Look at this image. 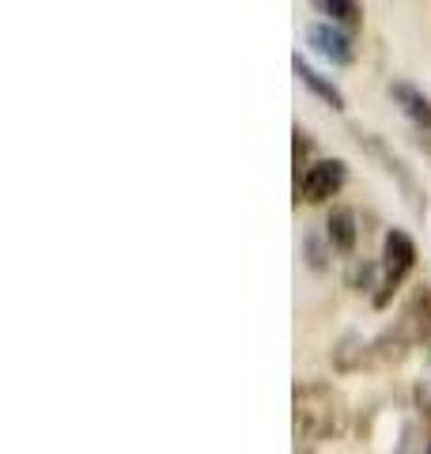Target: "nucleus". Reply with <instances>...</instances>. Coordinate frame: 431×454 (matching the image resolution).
Listing matches in <instances>:
<instances>
[{"label": "nucleus", "mask_w": 431, "mask_h": 454, "mask_svg": "<svg viewBox=\"0 0 431 454\" xmlns=\"http://www.w3.org/2000/svg\"><path fill=\"white\" fill-rule=\"evenodd\" d=\"M412 262H416V247H412V239H409L405 231H390V235H386V250H382V273H386V280H382V295H379V303L390 300V292L397 288L401 280H405V273L412 269Z\"/></svg>", "instance_id": "f257e3e1"}, {"label": "nucleus", "mask_w": 431, "mask_h": 454, "mask_svg": "<svg viewBox=\"0 0 431 454\" xmlns=\"http://www.w3.org/2000/svg\"><path fill=\"white\" fill-rule=\"evenodd\" d=\"M344 163L341 160H318L314 163L307 175H303V186H299V197L303 201H310V205H318V201H325V197H333L341 186H344Z\"/></svg>", "instance_id": "f03ea898"}, {"label": "nucleus", "mask_w": 431, "mask_h": 454, "mask_svg": "<svg viewBox=\"0 0 431 454\" xmlns=\"http://www.w3.org/2000/svg\"><path fill=\"white\" fill-rule=\"evenodd\" d=\"M307 42L325 57V61H333V65H349L352 61V42H349V35H341L337 27H329V23H314L310 31H307Z\"/></svg>", "instance_id": "7ed1b4c3"}, {"label": "nucleus", "mask_w": 431, "mask_h": 454, "mask_svg": "<svg viewBox=\"0 0 431 454\" xmlns=\"http://www.w3.org/2000/svg\"><path fill=\"white\" fill-rule=\"evenodd\" d=\"M390 91H394V98L401 103V110H405L409 118H412L416 125H420V129H427V133H431V98H427L424 91H416L412 83H394Z\"/></svg>", "instance_id": "20e7f679"}, {"label": "nucleus", "mask_w": 431, "mask_h": 454, "mask_svg": "<svg viewBox=\"0 0 431 454\" xmlns=\"http://www.w3.org/2000/svg\"><path fill=\"white\" fill-rule=\"evenodd\" d=\"M295 73H299V80H303L307 83V88L314 91V95H318V98H325V103L329 106H333V110H341L344 106V95L333 88V83H329V80H322L318 73H314V68L303 61V57H295Z\"/></svg>", "instance_id": "39448f33"}, {"label": "nucleus", "mask_w": 431, "mask_h": 454, "mask_svg": "<svg viewBox=\"0 0 431 454\" xmlns=\"http://www.w3.org/2000/svg\"><path fill=\"white\" fill-rule=\"evenodd\" d=\"M329 243L341 254H349L356 247V216L349 208H337L333 216H329Z\"/></svg>", "instance_id": "423d86ee"}, {"label": "nucleus", "mask_w": 431, "mask_h": 454, "mask_svg": "<svg viewBox=\"0 0 431 454\" xmlns=\"http://www.w3.org/2000/svg\"><path fill=\"white\" fill-rule=\"evenodd\" d=\"M322 12H329V16H333L337 23H344V27H359V8L356 4H344V0H325Z\"/></svg>", "instance_id": "0eeeda50"}]
</instances>
